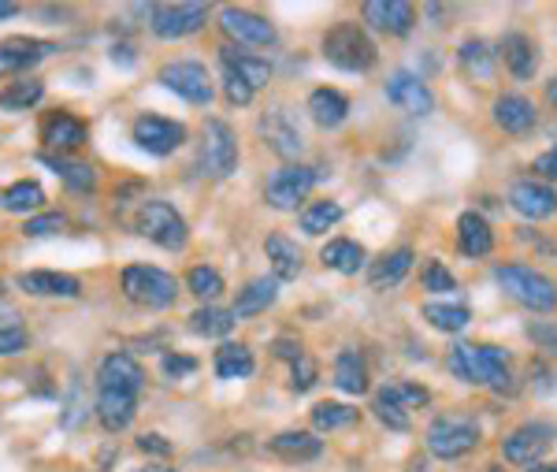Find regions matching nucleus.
Segmentation results:
<instances>
[{"label": "nucleus", "mask_w": 557, "mask_h": 472, "mask_svg": "<svg viewBox=\"0 0 557 472\" xmlns=\"http://www.w3.org/2000/svg\"><path fill=\"white\" fill-rule=\"evenodd\" d=\"M446 368L457 380L472 383V387H491V391L506 394L513 391V372H509V350L491 346V342H457Z\"/></svg>", "instance_id": "f257e3e1"}, {"label": "nucleus", "mask_w": 557, "mask_h": 472, "mask_svg": "<svg viewBox=\"0 0 557 472\" xmlns=\"http://www.w3.org/2000/svg\"><path fill=\"white\" fill-rule=\"evenodd\" d=\"M498 287L506 290L513 302H520L532 313H550L557 309V283L543 272H535L528 264H498L494 268Z\"/></svg>", "instance_id": "f03ea898"}, {"label": "nucleus", "mask_w": 557, "mask_h": 472, "mask_svg": "<svg viewBox=\"0 0 557 472\" xmlns=\"http://www.w3.org/2000/svg\"><path fill=\"white\" fill-rule=\"evenodd\" d=\"M324 56L327 64H335L338 71H372L379 60L376 41L364 34L357 23H335L324 34Z\"/></svg>", "instance_id": "7ed1b4c3"}, {"label": "nucleus", "mask_w": 557, "mask_h": 472, "mask_svg": "<svg viewBox=\"0 0 557 472\" xmlns=\"http://www.w3.org/2000/svg\"><path fill=\"white\" fill-rule=\"evenodd\" d=\"M424 439H428L431 458L457 461L480 446V424L472 417H465V413H442V417H435L428 424Z\"/></svg>", "instance_id": "20e7f679"}, {"label": "nucleus", "mask_w": 557, "mask_h": 472, "mask_svg": "<svg viewBox=\"0 0 557 472\" xmlns=\"http://www.w3.org/2000/svg\"><path fill=\"white\" fill-rule=\"evenodd\" d=\"M123 294L142 309H168L179 298V283L164 268L153 264H130L123 272Z\"/></svg>", "instance_id": "39448f33"}, {"label": "nucleus", "mask_w": 557, "mask_h": 472, "mask_svg": "<svg viewBox=\"0 0 557 472\" xmlns=\"http://www.w3.org/2000/svg\"><path fill=\"white\" fill-rule=\"evenodd\" d=\"M134 227H138V235H145L164 250H182L186 238H190L186 220L179 216V209H171L168 201H145L134 216Z\"/></svg>", "instance_id": "423d86ee"}, {"label": "nucleus", "mask_w": 557, "mask_h": 472, "mask_svg": "<svg viewBox=\"0 0 557 472\" xmlns=\"http://www.w3.org/2000/svg\"><path fill=\"white\" fill-rule=\"evenodd\" d=\"M312 186H316V171L305 164H283L279 171H272V179L264 186V201L279 212H298Z\"/></svg>", "instance_id": "0eeeda50"}, {"label": "nucleus", "mask_w": 557, "mask_h": 472, "mask_svg": "<svg viewBox=\"0 0 557 472\" xmlns=\"http://www.w3.org/2000/svg\"><path fill=\"white\" fill-rule=\"evenodd\" d=\"M205 19L208 4H153L149 8V27H153L156 38L164 41L190 38V34L205 27Z\"/></svg>", "instance_id": "6e6552de"}, {"label": "nucleus", "mask_w": 557, "mask_h": 472, "mask_svg": "<svg viewBox=\"0 0 557 472\" xmlns=\"http://www.w3.org/2000/svg\"><path fill=\"white\" fill-rule=\"evenodd\" d=\"M156 82L175 93V97H182V101H190V105H208L212 101L208 71L201 64H194V60H171V64H164Z\"/></svg>", "instance_id": "1a4fd4ad"}, {"label": "nucleus", "mask_w": 557, "mask_h": 472, "mask_svg": "<svg viewBox=\"0 0 557 472\" xmlns=\"http://www.w3.org/2000/svg\"><path fill=\"white\" fill-rule=\"evenodd\" d=\"M201 164L212 179H227L238 168V142L234 131L223 119H208L205 123V142H201Z\"/></svg>", "instance_id": "9d476101"}, {"label": "nucleus", "mask_w": 557, "mask_h": 472, "mask_svg": "<svg viewBox=\"0 0 557 472\" xmlns=\"http://www.w3.org/2000/svg\"><path fill=\"white\" fill-rule=\"evenodd\" d=\"M186 142V127L175 123V119L164 116H138L134 119V145L142 153H153V157H168L179 145Z\"/></svg>", "instance_id": "9b49d317"}, {"label": "nucleus", "mask_w": 557, "mask_h": 472, "mask_svg": "<svg viewBox=\"0 0 557 472\" xmlns=\"http://www.w3.org/2000/svg\"><path fill=\"white\" fill-rule=\"evenodd\" d=\"M554 443V428L550 424H520L517 432L502 439V458L509 465H539L546 450Z\"/></svg>", "instance_id": "f8f14e48"}, {"label": "nucleus", "mask_w": 557, "mask_h": 472, "mask_svg": "<svg viewBox=\"0 0 557 472\" xmlns=\"http://www.w3.org/2000/svg\"><path fill=\"white\" fill-rule=\"evenodd\" d=\"M220 27L227 38L242 41V45H257V49H272L279 34L275 27L264 19V15H253L246 8H223L220 12Z\"/></svg>", "instance_id": "ddd939ff"}, {"label": "nucleus", "mask_w": 557, "mask_h": 472, "mask_svg": "<svg viewBox=\"0 0 557 472\" xmlns=\"http://www.w3.org/2000/svg\"><path fill=\"white\" fill-rule=\"evenodd\" d=\"M49 53H56L52 41L41 38H8L0 41V79H12V75H23L34 64H41Z\"/></svg>", "instance_id": "4468645a"}, {"label": "nucleus", "mask_w": 557, "mask_h": 472, "mask_svg": "<svg viewBox=\"0 0 557 472\" xmlns=\"http://www.w3.org/2000/svg\"><path fill=\"white\" fill-rule=\"evenodd\" d=\"M509 205L528 220H546L557 212V190L543 179H520L509 186Z\"/></svg>", "instance_id": "2eb2a0df"}, {"label": "nucleus", "mask_w": 557, "mask_h": 472, "mask_svg": "<svg viewBox=\"0 0 557 472\" xmlns=\"http://www.w3.org/2000/svg\"><path fill=\"white\" fill-rule=\"evenodd\" d=\"M387 101L394 108H402L409 116H428L431 108H435V97L424 82L416 79L413 71H394L387 79Z\"/></svg>", "instance_id": "dca6fc26"}, {"label": "nucleus", "mask_w": 557, "mask_h": 472, "mask_svg": "<svg viewBox=\"0 0 557 472\" xmlns=\"http://www.w3.org/2000/svg\"><path fill=\"white\" fill-rule=\"evenodd\" d=\"M364 23L383 30V34L405 38L416 23V12H413V4H405V0H368V4H364Z\"/></svg>", "instance_id": "f3484780"}, {"label": "nucleus", "mask_w": 557, "mask_h": 472, "mask_svg": "<svg viewBox=\"0 0 557 472\" xmlns=\"http://www.w3.org/2000/svg\"><path fill=\"white\" fill-rule=\"evenodd\" d=\"M86 138H90V127L78 116H71V112H52L41 123V142L49 149H60V157L78 149V145H86Z\"/></svg>", "instance_id": "a211bd4d"}, {"label": "nucleus", "mask_w": 557, "mask_h": 472, "mask_svg": "<svg viewBox=\"0 0 557 472\" xmlns=\"http://www.w3.org/2000/svg\"><path fill=\"white\" fill-rule=\"evenodd\" d=\"M97 383H101L104 391H127V394H138L145 383V372L142 365L134 361L130 354H112L101 361V372H97Z\"/></svg>", "instance_id": "6ab92c4d"}, {"label": "nucleus", "mask_w": 557, "mask_h": 472, "mask_svg": "<svg viewBox=\"0 0 557 472\" xmlns=\"http://www.w3.org/2000/svg\"><path fill=\"white\" fill-rule=\"evenodd\" d=\"M494 123H498V131L506 134H528L539 123V112L528 97H520V93H502L498 101H494Z\"/></svg>", "instance_id": "aec40b11"}, {"label": "nucleus", "mask_w": 557, "mask_h": 472, "mask_svg": "<svg viewBox=\"0 0 557 472\" xmlns=\"http://www.w3.org/2000/svg\"><path fill=\"white\" fill-rule=\"evenodd\" d=\"M498 56L506 60V67L520 82L532 79L535 71H539V45L528 34H520V30H513V34H506V38L498 41Z\"/></svg>", "instance_id": "412c9836"}, {"label": "nucleus", "mask_w": 557, "mask_h": 472, "mask_svg": "<svg viewBox=\"0 0 557 472\" xmlns=\"http://www.w3.org/2000/svg\"><path fill=\"white\" fill-rule=\"evenodd\" d=\"M260 134L268 138V145H272L279 157H298L301 153V131L290 123V116H286V108H272V112H264V119H260Z\"/></svg>", "instance_id": "4be33fe9"}, {"label": "nucleus", "mask_w": 557, "mask_h": 472, "mask_svg": "<svg viewBox=\"0 0 557 472\" xmlns=\"http://www.w3.org/2000/svg\"><path fill=\"white\" fill-rule=\"evenodd\" d=\"M220 64H223V71H231V75H238L242 82H249L253 90L268 86V79H272V64H268L264 56L238 53L234 45H223L220 49Z\"/></svg>", "instance_id": "5701e85b"}, {"label": "nucleus", "mask_w": 557, "mask_h": 472, "mask_svg": "<svg viewBox=\"0 0 557 472\" xmlns=\"http://www.w3.org/2000/svg\"><path fill=\"white\" fill-rule=\"evenodd\" d=\"M457 250L465 257H487L494 250V231L480 212H461V220H457Z\"/></svg>", "instance_id": "b1692460"}, {"label": "nucleus", "mask_w": 557, "mask_h": 472, "mask_svg": "<svg viewBox=\"0 0 557 472\" xmlns=\"http://www.w3.org/2000/svg\"><path fill=\"white\" fill-rule=\"evenodd\" d=\"M15 283H19V290L38 294V298H78L82 294L78 279L67 272H23Z\"/></svg>", "instance_id": "393cba45"}, {"label": "nucleus", "mask_w": 557, "mask_h": 472, "mask_svg": "<svg viewBox=\"0 0 557 472\" xmlns=\"http://www.w3.org/2000/svg\"><path fill=\"white\" fill-rule=\"evenodd\" d=\"M320 261H324V268L338 272V276H357L364 268V261H368V253L353 238H331L324 246V253H320Z\"/></svg>", "instance_id": "a878e982"}, {"label": "nucleus", "mask_w": 557, "mask_h": 472, "mask_svg": "<svg viewBox=\"0 0 557 472\" xmlns=\"http://www.w3.org/2000/svg\"><path fill=\"white\" fill-rule=\"evenodd\" d=\"M309 116H312L316 127L331 131V127H338V123H346V116H350V101H346V93L331 90V86H324V90H312Z\"/></svg>", "instance_id": "bb28decb"}, {"label": "nucleus", "mask_w": 557, "mask_h": 472, "mask_svg": "<svg viewBox=\"0 0 557 472\" xmlns=\"http://www.w3.org/2000/svg\"><path fill=\"white\" fill-rule=\"evenodd\" d=\"M413 261H416V253L409 250V246H398L394 253H383L376 264H372V272H368V283L376 290L383 287H398L409 272H413Z\"/></svg>", "instance_id": "cd10ccee"}, {"label": "nucleus", "mask_w": 557, "mask_h": 472, "mask_svg": "<svg viewBox=\"0 0 557 472\" xmlns=\"http://www.w3.org/2000/svg\"><path fill=\"white\" fill-rule=\"evenodd\" d=\"M134 409H138V394H127V391H104L101 387V398H97V417L108 432H123L130 420H134Z\"/></svg>", "instance_id": "c85d7f7f"}, {"label": "nucleus", "mask_w": 557, "mask_h": 472, "mask_svg": "<svg viewBox=\"0 0 557 472\" xmlns=\"http://www.w3.org/2000/svg\"><path fill=\"white\" fill-rule=\"evenodd\" d=\"M264 253H268V261H272V279L290 283V279L301 276V250H298L294 238L272 235L268 242H264Z\"/></svg>", "instance_id": "c756f323"}, {"label": "nucleus", "mask_w": 557, "mask_h": 472, "mask_svg": "<svg viewBox=\"0 0 557 472\" xmlns=\"http://www.w3.org/2000/svg\"><path fill=\"white\" fill-rule=\"evenodd\" d=\"M275 298H279V279L272 276H260L253 279L246 290H238V302H234V320L238 316H257V313H268L275 305Z\"/></svg>", "instance_id": "7c9ffc66"}, {"label": "nucleus", "mask_w": 557, "mask_h": 472, "mask_svg": "<svg viewBox=\"0 0 557 472\" xmlns=\"http://www.w3.org/2000/svg\"><path fill=\"white\" fill-rule=\"evenodd\" d=\"M268 450L283 461H316L324 454V443L312 432H279L272 443H268Z\"/></svg>", "instance_id": "2f4dec72"}, {"label": "nucleus", "mask_w": 557, "mask_h": 472, "mask_svg": "<svg viewBox=\"0 0 557 472\" xmlns=\"http://www.w3.org/2000/svg\"><path fill=\"white\" fill-rule=\"evenodd\" d=\"M212 368H216L220 380H246L249 372L257 368V361H253V350L242 346V342H223L220 350H216Z\"/></svg>", "instance_id": "473e14b6"}, {"label": "nucleus", "mask_w": 557, "mask_h": 472, "mask_svg": "<svg viewBox=\"0 0 557 472\" xmlns=\"http://www.w3.org/2000/svg\"><path fill=\"white\" fill-rule=\"evenodd\" d=\"M424 320H428L435 331H446V335H457L472 324V309L461 302H428L424 305Z\"/></svg>", "instance_id": "72a5a7b5"}, {"label": "nucleus", "mask_w": 557, "mask_h": 472, "mask_svg": "<svg viewBox=\"0 0 557 472\" xmlns=\"http://www.w3.org/2000/svg\"><path fill=\"white\" fill-rule=\"evenodd\" d=\"M335 383L338 391L346 394H364L368 391V365H364V357L357 350H342L335 357Z\"/></svg>", "instance_id": "f704fd0d"}, {"label": "nucleus", "mask_w": 557, "mask_h": 472, "mask_svg": "<svg viewBox=\"0 0 557 472\" xmlns=\"http://www.w3.org/2000/svg\"><path fill=\"white\" fill-rule=\"evenodd\" d=\"M457 60H461L465 75H472V79H491L498 53H494V49L483 38H468V41H461V49H457Z\"/></svg>", "instance_id": "c9c22d12"}, {"label": "nucleus", "mask_w": 557, "mask_h": 472, "mask_svg": "<svg viewBox=\"0 0 557 472\" xmlns=\"http://www.w3.org/2000/svg\"><path fill=\"white\" fill-rule=\"evenodd\" d=\"M342 220V205L338 201H331V197H324V201H309L305 209H301L298 223H301V231L305 235H327L335 223Z\"/></svg>", "instance_id": "e433bc0d"}, {"label": "nucleus", "mask_w": 557, "mask_h": 472, "mask_svg": "<svg viewBox=\"0 0 557 472\" xmlns=\"http://www.w3.org/2000/svg\"><path fill=\"white\" fill-rule=\"evenodd\" d=\"M41 97H45V82L19 79V82H8V86L0 90V108H8V112H30Z\"/></svg>", "instance_id": "4c0bfd02"}, {"label": "nucleus", "mask_w": 557, "mask_h": 472, "mask_svg": "<svg viewBox=\"0 0 557 472\" xmlns=\"http://www.w3.org/2000/svg\"><path fill=\"white\" fill-rule=\"evenodd\" d=\"M41 164H49L60 179H64L71 190H93L97 186V171L82 160H67V157H52V153H41Z\"/></svg>", "instance_id": "58836bf2"}, {"label": "nucleus", "mask_w": 557, "mask_h": 472, "mask_svg": "<svg viewBox=\"0 0 557 472\" xmlns=\"http://www.w3.org/2000/svg\"><path fill=\"white\" fill-rule=\"evenodd\" d=\"M379 402H390V406H398L402 413H413V409H424L431 402V391L428 387H420V383H387L383 391L376 394Z\"/></svg>", "instance_id": "ea45409f"}, {"label": "nucleus", "mask_w": 557, "mask_h": 472, "mask_svg": "<svg viewBox=\"0 0 557 472\" xmlns=\"http://www.w3.org/2000/svg\"><path fill=\"white\" fill-rule=\"evenodd\" d=\"M357 424V409L342 406V402H320L312 406V428L316 432H342V428H353Z\"/></svg>", "instance_id": "a19ab883"}, {"label": "nucleus", "mask_w": 557, "mask_h": 472, "mask_svg": "<svg viewBox=\"0 0 557 472\" xmlns=\"http://www.w3.org/2000/svg\"><path fill=\"white\" fill-rule=\"evenodd\" d=\"M190 328L205 339H220V335H231L234 328V313L231 309H220V305H205L190 316Z\"/></svg>", "instance_id": "79ce46f5"}, {"label": "nucleus", "mask_w": 557, "mask_h": 472, "mask_svg": "<svg viewBox=\"0 0 557 472\" xmlns=\"http://www.w3.org/2000/svg\"><path fill=\"white\" fill-rule=\"evenodd\" d=\"M0 205L8 212H38L41 205H45V190H41L38 183H30V179H23V183L8 186V190L0 194Z\"/></svg>", "instance_id": "37998d69"}, {"label": "nucleus", "mask_w": 557, "mask_h": 472, "mask_svg": "<svg viewBox=\"0 0 557 472\" xmlns=\"http://www.w3.org/2000/svg\"><path fill=\"white\" fill-rule=\"evenodd\" d=\"M186 287H190V294H197L201 302H212V298H220L223 294V276L216 268H208V264H197V268H190V276H186Z\"/></svg>", "instance_id": "c03bdc74"}, {"label": "nucleus", "mask_w": 557, "mask_h": 472, "mask_svg": "<svg viewBox=\"0 0 557 472\" xmlns=\"http://www.w3.org/2000/svg\"><path fill=\"white\" fill-rule=\"evenodd\" d=\"M420 283H424V290H435V294H450V290H457V279L454 272L446 268L442 261H428L424 264V272H420Z\"/></svg>", "instance_id": "a18cd8bd"}, {"label": "nucleus", "mask_w": 557, "mask_h": 472, "mask_svg": "<svg viewBox=\"0 0 557 472\" xmlns=\"http://www.w3.org/2000/svg\"><path fill=\"white\" fill-rule=\"evenodd\" d=\"M316 376H320V368H316V361H312L309 354L305 357H298L294 365H290V391H298V394H305L316 383Z\"/></svg>", "instance_id": "49530a36"}, {"label": "nucleus", "mask_w": 557, "mask_h": 472, "mask_svg": "<svg viewBox=\"0 0 557 472\" xmlns=\"http://www.w3.org/2000/svg\"><path fill=\"white\" fill-rule=\"evenodd\" d=\"M67 227V216L64 212H49V216H34V220H26V235L30 238H41V235H60Z\"/></svg>", "instance_id": "de8ad7c7"}, {"label": "nucleus", "mask_w": 557, "mask_h": 472, "mask_svg": "<svg viewBox=\"0 0 557 472\" xmlns=\"http://www.w3.org/2000/svg\"><path fill=\"white\" fill-rule=\"evenodd\" d=\"M30 335H26L23 324H12V328H0V357H12V354H23Z\"/></svg>", "instance_id": "09e8293b"}, {"label": "nucleus", "mask_w": 557, "mask_h": 472, "mask_svg": "<svg viewBox=\"0 0 557 472\" xmlns=\"http://www.w3.org/2000/svg\"><path fill=\"white\" fill-rule=\"evenodd\" d=\"M223 90H227V101H231V105L246 108L249 101H253V86L242 82L238 75H231V71H223Z\"/></svg>", "instance_id": "8fccbe9b"}, {"label": "nucleus", "mask_w": 557, "mask_h": 472, "mask_svg": "<svg viewBox=\"0 0 557 472\" xmlns=\"http://www.w3.org/2000/svg\"><path fill=\"white\" fill-rule=\"evenodd\" d=\"M376 417L383 420V424H387V428H394V432H409V424H413V420H409V413H402V409L398 406H390V402H379L376 398Z\"/></svg>", "instance_id": "3c124183"}, {"label": "nucleus", "mask_w": 557, "mask_h": 472, "mask_svg": "<svg viewBox=\"0 0 557 472\" xmlns=\"http://www.w3.org/2000/svg\"><path fill=\"white\" fill-rule=\"evenodd\" d=\"M528 335H532L543 350H554L557 354V328L554 324H546V320H532V324H528Z\"/></svg>", "instance_id": "603ef678"}, {"label": "nucleus", "mask_w": 557, "mask_h": 472, "mask_svg": "<svg viewBox=\"0 0 557 472\" xmlns=\"http://www.w3.org/2000/svg\"><path fill=\"white\" fill-rule=\"evenodd\" d=\"M194 368H197L194 357H179V354L164 357V372H168V376H190Z\"/></svg>", "instance_id": "864d4df0"}, {"label": "nucleus", "mask_w": 557, "mask_h": 472, "mask_svg": "<svg viewBox=\"0 0 557 472\" xmlns=\"http://www.w3.org/2000/svg\"><path fill=\"white\" fill-rule=\"evenodd\" d=\"M275 357H283V361H298V357H305V346H301L298 339H275Z\"/></svg>", "instance_id": "5fc2aeb1"}, {"label": "nucleus", "mask_w": 557, "mask_h": 472, "mask_svg": "<svg viewBox=\"0 0 557 472\" xmlns=\"http://www.w3.org/2000/svg\"><path fill=\"white\" fill-rule=\"evenodd\" d=\"M532 171L535 175H543V179H557V145L550 153H543V157H535Z\"/></svg>", "instance_id": "6e6d98bb"}, {"label": "nucleus", "mask_w": 557, "mask_h": 472, "mask_svg": "<svg viewBox=\"0 0 557 472\" xmlns=\"http://www.w3.org/2000/svg\"><path fill=\"white\" fill-rule=\"evenodd\" d=\"M138 446H142L145 454H160V458H168V454H171V443L164 439V435H142V439H138Z\"/></svg>", "instance_id": "4d7b16f0"}, {"label": "nucleus", "mask_w": 557, "mask_h": 472, "mask_svg": "<svg viewBox=\"0 0 557 472\" xmlns=\"http://www.w3.org/2000/svg\"><path fill=\"white\" fill-rule=\"evenodd\" d=\"M12 320H19L12 305H0V328H12Z\"/></svg>", "instance_id": "13d9d810"}, {"label": "nucleus", "mask_w": 557, "mask_h": 472, "mask_svg": "<svg viewBox=\"0 0 557 472\" xmlns=\"http://www.w3.org/2000/svg\"><path fill=\"white\" fill-rule=\"evenodd\" d=\"M15 12H19V4H15V0H0V19H12Z\"/></svg>", "instance_id": "bf43d9fd"}, {"label": "nucleus", "mask_w": 557, "mask_h": 472, "mask_svg": "<svg viewBox=\"0 0 557 472\" xmlns=\"http://www.w3.org/2000/svg\"><path fill=\"white\" fill-rule=\"evenodd\" d=\"M546 101H550V105L557 108V79L550 82V86H546Z\"/></svg>", "instance_id": "052dcab7"}, {"label": "nucleus", "mask_w": 557, "mask_h": 472, "mask_svg": "<svg viewBox=\"0 0 557 472\" xmlns=\"http://www.w3.org/2000/svg\"><path fill=\"white\" fill-rule=\"evenodd\" d=\"M528 472H557V461H554V465H532Z\"/></svg>", "instance_id": "680f3d73"}, {"label": "nucleus", "mask_w": 557, "mask_h": 472, "mask_svg": "<svg viewBox=\"0 0 557 472\" xmlns=\"http://www.w3.org/2000/svg\"><path fill=\"white\" fill-rule=\"evenodd\" d=\"M0 290H4V283H0Z\"/></svg>", "instance_id": "e2e57ef3"}]
</instances>
